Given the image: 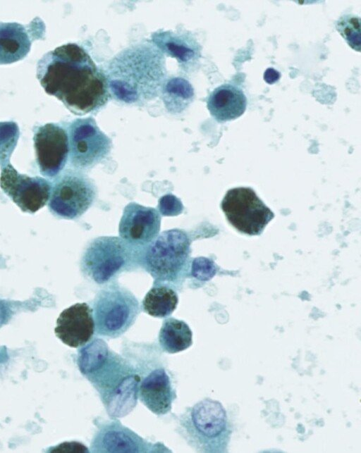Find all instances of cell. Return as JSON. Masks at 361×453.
Instances as JSON below:
<instances>
[{
	"label": "cell",
	"mask_w": 361,
	"mask_h": 453,
	"mask_svg": "<svg viewBox=\"0 0 361 453\" xmlns=\"http://www.w3.org/2000/svg\"><path fill=\"white\" fill-rule=\"evenodd\" d=\"M149 368L147 374L140 375L138 398L154 414L164 415L171 410L176 390L165 367L156 364Z\"/></svg>",
	"instance_id": "2e32d148"
},
{
	"label": "cell",
	"mask_w": 361,
	"mask_h": 453,
	"mask_svg": "<svg viewBox=\"0 0 361 453\" xmlns=\"http://www.w3.org/2000/svg\"><path fill=\"white\" fill-rule=\"evenodd\" d=\"M153 44L164 54L177 60L185 73L197 69L202 46L192 34L185 30H159L152 35Z\"/></svg>",
	"instance_id": "9a60e30c"
},
{
	"label": "cell",
	"mask_w": 361,
	"mask_h": 453,
	"mask_svg": "<svg viewBox=\"0 0 361 453\" xmlns=\"http://www.w3.org/2000/svg\"><path fill=\"white\" fill-rule=\"evenodd\" d=\"M178 434L198 452H228L231 424L217 400L205 398L188 407L178 418Z\"/></svg>",
	"instance_id": "277c9868"
},
{
	"label": "cell",
	"mask_w": 361,
	"mask_h": 453,
	"mask_svg": "<svg viewBox=\"0 0 361 453\" xmlns=\"http://www.w3.org/2000/svg\"><path fill=\"white\" fill-rule=\"evenodd\" d=\"M68 136L70 162L77 170L92 168L110 152V139L92 118L75 120L69 127Z\"/></svg>",
	"instance_id": "30bf717a"
},
{
	"label": "cell",
	"mask_w": 361,
	"mask_h": 453,
	"mask_svg": "<svg viewBox=\"0 0 361 453\" xmlns=\"http://www.w3.org/2000/svg\"><path fill=\"white\" fill-rule=\"evenodd\" d=\"M19 135V128L15 122H0L1 168L10 164V159L16 147Z\"/></svg>",
	"instance_id": "603a6c76"
},
{
	"label": "cell",
	"mask_w": 361,
	"mask_h": 453,
	"mask_svg": "<svg viewBox=\"0 0 361 453\" xmlns=\"http://www.w3.org/2000/svg\"><path fill=\"white\" fill-rule=\"evenodd\" d=\"M104 74L116 100L144 103L157 97L166 80L164 56L154 44H136L118 53Z\"/></svg>",
	"instance_id": "3957f363"
},
{
	"label": "cell",
	"mask_w": 361,
	"mask_h": 453,
	"mask_svg": "<svg viewBox=\"0 0 361 453\" xmlns=\"http://www.w3.org/2000/svg\"><path fill=\"white\" fill-rule=\"evenodd\" d=\"M77 364L97 392L111 418L123 417L135 407L139 372L130 361L111 350L104 340L94 337L82 346Z\"/></svg>",
	"instance_id": "7a4b0ae2"
},
{
	"label": "cell",
	"mask_w": 361,
	"mask_h": 453,
	"mask_svg": "<svg viewBox=\"0 0 361 453\" xmlns=\"http://www.w3.org/2000/svg\"><path fill=\"white\" fill-rule=\"evenodd\" d=\"M336 28L352 49L360 51V18L358 16L343 15L336 21Z\"/></svg>",
	"instance_id": "cb8c5ba5"
},
{
	"label": "cell",
	"mask_w": 361,
	"mask_h": 453,
	"mask_svg": "<svg viewBox=\"0 0 361 453\" xmlns=\"http://www.w3.org/2000/svg\"><path fill=\"white\" fill-rule=\"evenodd\" d=\"M90 443L91 452H166L162 443H152L123 426L117 418L99 422Z\"/></svg>",
	"instance_id": "8fae6325"
},
{
	"label": "cell",
	"mask_w": 361,
	"mask_h": 453,
	"mask_svg": "<svg viewBox=\"0 0 361 453\" xmlns=\"http://www.w3.org/2000/svg\"><path fill=\"white\" fill-rule=\"evenodd\" d=\"M33 139L41 174L47 178L58 175L69 154L66 131L56 124L47 123L37 128Z\"/></svg>",
	"instance_id": "4fadbf2b"
},
{
	"label": "cell",
	"mask_w": 361,
	"mask_h": 453,
	"mask_svg": "<svg viewBox=\"0 0 361 453\" xmlns=\"http://www.w3.org/2000/svg\"><path fill=\"white\" fill-rule=\"evenodd\" d=\"M207 104L211 115L218 122H225L234 120L245 112L247 99L239 87L224 84L211 92Z\"/></svg>",
	"instance_id": "ac0fdd59"
},
{
	"label": "cell",
	"mask_w": 361,
	"mask_h": 453,
	"mask_svg": "<svg viewBox=\"0 0 361 453\" xmlns=\"http://www.w3.org/2000/svg\"><path fill=\"white\" fill-rule=\"evenodd\" d=\"M221 209L235 229L249 235H260L274 216L250 187L228 190L222 200Z\"/></svg>",
	"instance_id": "9c48e42d"
},
{
	"label": "cell",
	"mask_w": 361,
	"mask_h": 453,
	"mask_svg": "<svg viewBox=\"0 0 361 453\" xmlns=\"http://www.w3.org/2000/svg\"><path fill=\"white\" fill-rule=\"evenodd\" d=\"M9 316L8 308L0 301V327L8 320Z\"/></svg>",
	"instance_id": "83f0119b"
},
{
	"label": "cell",
	"mask_w": 361,
	"mask_h": 453,
	"mask_svg": "<svg viewBox=\"0 0 361 453\" xmlns=\"http://www.w3.org/2000/svg\"><path fill=\"white\" fill-rule=\"evenodd\" d=\"M190 240L180 229L164 231L142 251L140 264L154 280V285L176 289L189 269Z\"/></svg>",
	"instance_id": "5b68a950"
},
{
	"label": "cell",
	"mask_w": 361,
	"mask_h": 453,
	"mask_svg": "<svg viewBox=\"0 0 361 453\" xmlns=\"http://www.w3.org/2000/svg\"><path fill=\"white\" fill-rule=\"evenodd\" d=\"M143 248L133 247L118 237L95 238L82 254L81 270L94 283L106 284L121 272L140 264Z\"/></svg>",
	"instance_id": "8992f818"
},
{
	"label": "cell",
	"mask_w": 361,
	"mask_h": 453,
	"mask_svg": "<svg viewBox=\"0 0 361 453\" xmlns=\"http://www.w3.org/2000/svg\"><path fill=\"white\" fill-rule=\"evenodd\" d=\"M214 266L207 258L199 257L192 261V275L199 280H207L213 275Z\"/></svg>",
	"instance_id": "484cf974"
},
{
	"label": "cell",
	"mask_w": 361,
	"mask_h": 453,
	"mask_svg": "<svg viewBox=\"0 0 361 453\" xmlns=\"http://www.w3.org/2000/svg\"><path fill=\"white\" fill-rule=\"evenodd\" d=\"M0 187L23 211L30 213L47 203L51 189L47 180L21 174L11 163L1 168Z\"/></svg>",
	"instance_id": "7c38bea8"
},
{
	"label": "cell",
	"mask_w": 361,
	"mask_h": 453,
	"mask_svg": "<svg viewBox=\"0 0 361 453\" xmlns=\"http://www.w3.org/2000/svg\"><path fill=\"white\" fill-rule=\"evenodd\" d=\"M92 310L96 334L116 338L133 325L141 309L137 299L130 290L113 283L97 292Z\"/></svg>",
	"instance_id": "52a82bcc"
},
{
	"label": "cell",
	"mask_w": 361,
	"mask_h": 453,
	"mask_svg": "<svg viewBox=\"0 0 361 453\" xmlns=\"http://www.w3.org/2000/svg\"><path fill=\"white\" fill-rule=\"evenodd\" d=\"M281 77V74L272 68H268L264 75L265 81L269 84L275 83Z\"/></svg>",
	"instance_id": "4316f807"
},
{
	"label": "cell",
	"mask_w": 361,
	"mask_h": 453,
	"mask_svg": "<svg viewBox=\"0 0 361 453\" xmlns=\"http://www.w3.org/2000/svg\"><path fill=\"white\" fill-rule=\"evenodd\" d=\"M160 225L161 216L157 209L131 202L123 210L119 235L129 244L143 248L159 235Z\"/></svg>",
	"instance_id": "5bb4252c"
},
{
	"label": "cell",
	"mask_w": 361,
	"mask_h": 453,
	"mask_svg": "<svg viewBox=\"0 0 361 453\" xmlns=\"http://www.w3.org/2000/svg\"><path fill=\"white\" fill-rule=\"evenodd\" d=\"M36 32L17 23H0V65L10 64L24 58L29 53Z\"/></svg>",
	"instance_id": "d6986e66"
},
{
	"label": "cell",
	"mask_w": 361,
	"mask_h": 453,
	"mask_svg": "<svg viewBox=\"0 0 361 453\" xmlns=\"http://www.w3.org/2000/svg\"><path fill=\"white\" fill-rule=\"evenodd\" d=\"M178 298L175 290L166 285H154L142 301V308L147 314L157 318L171 315L176 309Z\"/></svg>",
	"instance_id": "7402d4cb"
},
{
	"label": "cell",
	"mask_w": 361,
	"mask_h": 453,
	"mask_svg": "<svg viewBox=\"0 0 361 453\" xmlns=\"http://www.w3.org/2000/svg\"><path fill=\"white\" fill-rule=\"evenodd\" d=\"M95 196L96 187L87 175L78 170H67L51 186L48 206L54 215L74 219L90 208Z\"/></svg>",
	"instance_id": "ba28073f"
},
{
	"label": "cell",
	"mask_w": 361,
	"mask_h": 453,
	"mask_svg": "<svg viewBox=\"0 0 361 453\" xmlns=\"http://www.w3.org/2000/svg\"><path fill=\"white\" fill-rule=\"evenodd\" d=\"M181 201L175 196L167 194L162 197L159 202V209L164 216H176L183 211Z\"/></svg>",
	"instance_id": "d4e9b609"
},
{
	"label": "cell",
	"mask_w": 361,
	"mask_h": 453,
	"mask_svg": "<svg viewBox=\"0 0 361 453\" xmlns=\"http://www.w3.org/2000/svg\"><path fill=\"white\" fill-rule=\"evenodd\" d=\"M37 76L47 94L75 114L102 108L110 95L105 74L76 44H66L46 54L37 63Z\"/></svg>",
	"instance_id": "6da1fadb"
},
{
	"label": "cell",
	"mask_w": 361,
	"mask_h": 453,
	"mask_svg": "<svg viewBox=\"0 0 361 453\" xmlns=\"http://www.w3.org/2000/svg\"><path fill=\"white\" fill-rule=\"evenodd\" d=\"M192 333L188 325L180 320L168 318L163 321L159 334L161 349L169 354L183 351L192 344Z\"/></svg>",
	"instance_id": "ffe728a7"
},
{
	"label": "cell",
	"mask_w": 361,
	"mask_h": 453,
	"mask_svg": "<svg viewBox=\"0 0 361 453\" xmlns=\"http://www.w3.org/2000/svg\"><path fill=\"white\" fill-rule=\"evenodd\" d=\"M161 93L166 108L172 114L184 111L194 98L192 86L187 80L180 77L166 80Z\"/></svg>",
	"instance_id": "44dd1931"
},
{
	"label": "cell",
	"mask_w": 361,
	"mask_h": 453,
	"mask_svg": "<svg viewBox=\"0 0 361 453\" xmlns=\"http://www.w3.org/2000/svg\"><path fill=\"white\" fill-rule=\"evenodd\" d=\"M56 337L71 347L87 343L94 333L92 310L86 303H77L64 309L56 320Z\"/></svg>",
	"instance_id": "e0dca14e"
}]
</instances>
